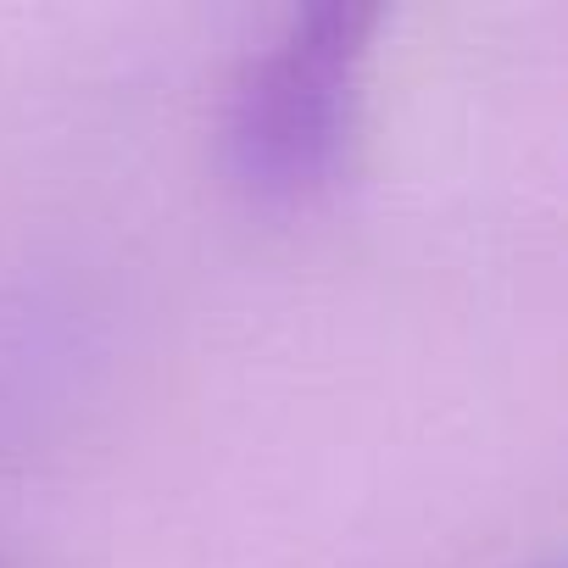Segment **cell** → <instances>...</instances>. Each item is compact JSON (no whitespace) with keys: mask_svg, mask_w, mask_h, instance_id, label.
Masks as SVG:
<instances>
[{"mask_svg":"<svg viewBox=\"0 0 568 568\" xmlns=\"http://www.w3.org/2000/svg\"><path fill=\"white\" fill-rule=\"evenodd\" d=\"M385 7L324 0L284 23L229 84V173L267 201H296L335 179L363 101V68Z\"/></svg>","mask_w":568,"mask_h":568,"instance_id":"6da1fadb","label":"cell"}]
</instances>
